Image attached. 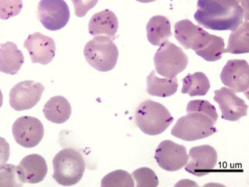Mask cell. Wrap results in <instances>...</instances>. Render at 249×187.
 <instances>
[{"label": "cell", "instance_id": "6da1fadb", "mask_svg": "<svg viewBox=\"0 0 249 187\" xmlns=\"http://www.w3.org/2000/svg\"><path fill=\"white\" fill-rule=\"evenodd\" d=\"M194 15L200 26L213 31H233L243 23L244 10L236 0H198Z\"/></svg>", "mask_w": 249, "mask_h": 187}, {"label": "cell", "instance_id": "7a4b0ae2", "mask_svg": "<svg viewBox=\"0 0 249 187\" xmlns=\"http://www.w3.org/2000/svg\"><path fill=\"white\" fill-rule=\"evenodd\" d=\"M53 179L62 186H73L80 182L86 168L82 154L72 148L63 149L53 160Z\"/></svg>", "mask_w": 249, "mask_h": 187}, {"label": "cell", "instance_id": "3957f363", "mask_svg": "<svg viewBox=\"0 0 249 187\" xmlns=\"http://www.w3.org/2000/svg\"><path fill=\"white\" fill-rule=\"evenodd\" d=\"M135 117L137 126L148 135H160L174 121V117L163 104L152 100H145L138 106Z\"/></svg>", "mask_w": 249, "mask_h": 187}, {"label": "cell", "instance_id": "277c9868", "mask_svg": "<svg viewBox=\"0 0 249 187\" xmlns=\"http://www.w3.org/2000/svg\"><path fill=\"white\" fill-rule=\"evenodd\" d=\"M84 55L88 63L101 72L114 69L119 58V50L111 38L96 36L85 45Z\"/></svg>", "mask_w": 249, "mask_h": 187}, {"label": "cell", "instance_id": "5b68a950", "mask_svg": "<svg viewBox=\"0 0 249 187\" xmlns=\"http://www.w3.org/2000/svg\"><path fill=\"white\" fill-rule=\"evenodd\" d=\"M212 120L206 114L190 112L179 118L172 129V135L186 141L207 138L216 132Z\"/></svg>", "mask_w": 249, "mask_h": 187}, {"label": "cell", "instance_id": "8992f818", "mask_svg": "<svg viewBox=\"0 0 249 187\" xmlns=\"http://www.w3.org/2000/svg\"><path fill=\"white\" fill-rule=\"evenodd\" d=\"M189 60L182 48L166 40L160 45L154 56L158 74L169 79L176 77L188 66Z\"/></svg>", "mask_w": 249, "mask_h": 187}, {"label": "cell", "instance_id": "52a82bcc", "mask_svg": "<svg viewBox=\"0 0 249 187\" xmlns=\"http://www.w3.org/2000/svg\"><path fill=\"white\" fill-rule=\"evenodd\" d=\"M37 10L39 21L48 30H60L70 19V10L64 0H41Z\"/></svg>", "mask_w": 249, "mask_h": 187}, {"label": "cell", "instance_id": "ba28073f", "mask_svg": "<svg viewBox=\"0 0 249 187\" xmlns=\"http://www.w3.org/2000/svg\"><path fill=\"white\" fill-rule=\"evenodd\" d=\"M45 89L40 82L32 80L19 82L10 91V106L18 112L31 110L39 102Z\"/></svg>", "mask_w": 249, "mask_h": 187}, {"label": "cell", "instance_id": "9c48e42d", "mask_svg": "<svg viewBox=\"0 0 249 187\" xmlns=\"http://www.w3.org/2000/svg\"><path fill=\"white\" fill-rule=\"evenodd\" d=\"M154 157L162 169L169 172L180 170L188 160L186 148L170 140H165L159 144L155 151Z\"/></svg>", "mask_w": 249, "mask_h": 187}, {"label": "cell", "instance_id": "30bf717a", "mask_svg": "<svg viewBox=\"0 0 249 187\" xmlns=\"http://www.w3.org/2000/svg\"><path fill=\"white\" fill-rule=\"evenodd\" d=\"M44 134L43 124L35 117H20L13 125V135L16 143L24 148L36 147L42 141Z\"/></svg>", "mask_w": 249, "mask_h": 187}, {"label": "cell", "instance_id": "8fae6325", "mask_svg": "<svg viewBox=\"0 0 249 187\" xmlns=\"http://www.w3.org/2000/svg\"><path fill=\"white\" fill-rule=\"evenodd\" d=\"M217 159V152L212 146L193 147L190 150L185 170L198 177L206 176L213 171Z\"/></svg>", "mask_w": 249, "mask_h": 187}, {"label": "cell", "instance_id": "7c38bea8", "mask_svg": "<svg viewBox=\"0 0 249 187\" xmlns=\"http://www.w3.org/2000/svg\"><path fill=\"white\" fill-rule=\"evenodd\" d=\"M212 35L188 19L178 21L175 25L177 40L185 49L194 50L195 52L201 50L209 42Z\"/></svg>", "mask_w": 249, "mask_h": 187}, {"label": "cell", "instance_id": "4fadbf2b", "mask_svg": "<svg viewBox=\"0 0 249 187\" xmlns=\"http://www.w3.org/2000/svg\"><path fill=\"white\" fill-rule=\"evenodd\" d=\"M213 100L219 104L224 120L238 121L247 115L248 105L244 100L237 96L233 90L222 88L215 91Z\"/></svg>", "mask_w": 249, "mask_h": 187}, {"label": "cell", "instance_id": "5bb4252c", "mask_svg": "<svg viewBox=\"0 0 249 187\" xmlns=\"http://www.w3.org/2000/svg\"><path fill=\"white\" fill-rule=\"evenodd\" d=\"M222 83L235 93H245L249 88V66L245 60H229L220 74Z\"/></svg>", "mask_w": 249, "mask_h": 187}, {"label": "cell", "instance_id": "9a60e30c", "mask_svg": "<svg viewBox=\"0 0 249 187\" xmlns=\"http://www.w3.org/2000/svg\"><path fill=\"white\" fill-rule=\"evenodd\" d=\"M24 48L30 55L33 63L48 65L53 61L56 52L54 39L39 32H35L25 40Z\"/></svg>", "mask_w": 249, "mask_h": 187}, {"label": "cell", "instance_id": "2e32d148", "mask_svg": "<svg viewBox=\"0 0 249 187\" xmlns=\"http://www.w3.org/2000/svg\"><path fill=\"white\" fill-rule=\"evenodd\" d=\"M19 178L23 184H38L43 182L48 173L46 160L39 154L25 157L17 166Z\"/></svg>", "mask_w": 249, "mask_h": 187}, {"label": "cell", "instance_id": "e0dca14e", "mask_svg": "<svg viewBox=\"0 0 249 187\" xmlns=\"http://www.w3.org/2000/svg\"><path fill=\"white\" fill-rule=\"evenodd\" d=\"M119 29V20L116 14L110 10H105L94 15L88 25L92 36H106L113 38Z\"/></svg>", "mask_w": 249, "mask_h": 187}, {"label": "cell", "instance_id": "ac0fdd59", "mask_svg": "<svg viewBox=\"0 0 249 187\" xmlns=\"http://www.w3.org/2000/svg\"><path fill=\"white\" fill-rule=\"evenodd\" d=\"M24 61V56L16 44L7 42L0 45V72L7 75H16Z\"/></svg>", "mask_w": 249, "mask_h": 187}, {"label": "cell", "instance_id": "d6986e66", "mask_svg": "<svg viewBox=\"0 0 249 187\" xmlns=\"http://www.w3.org/2000/svg\"><path fill=\"white\" fill-rule=\"evenodd\" d=\"M71 112L70 103L60 95L50 98L43 108L45 118L55 124L66 123L70 118Z\"/></svg>", "mask_w": 249, "mask_h": 187}, {"label": "cell", "instance_id": "ffe728a7", "mask_svg": "<svg viewBox=\"0 0 249 187\" xmlns=\"http://www.w3.org/2000/svg\"><path fill=\"white\" fill-rule=\"evenodd\" d=\"M147 37L151 45L160 46L172 36L171 23L163 16L152 17L146 26Z\"/></svg>", "mask_w": 249, "mask_h": 187}, {"label": "cell", "instance_id": "44dd1931", "mask_svg": "<svg viewBox=\"0 0 249 187\" xmlns=\"http://www.w3.org/2000/svg\"><path fill=\"white\" fill-rule=\"evenodd\" d=\"M178 89V78H159L153 70L147 77V91L153 96L167 98L176 94Z\"/></svg>", "mask_w": 249, "mask_h": 187}, {"label": "cell", "instance_id": "7402d4cb", "mask_svg": "<svg viewBox=\"0 0 249 187\" xmlns=\"http://www.w3.org/2000/svg\"><path fill=\"white\" fill-rule=\"evenodd\" d=\"M249 52V23L245 20L235 30L232 31L225 54H244Z\"/></svg>", "mask_w": 249, "mask_h": 187}, {"label": "cell", "instance_id": "603a6c76", "mask_svg": "<svg viewBox=\"0 0 249 187\" xmlns=\"http://www.w3.org/2000/svg\"><path fill=\"white\" fill-rule=\"evenodd\" d=\"M182 81V94H188L191 97L206 95L211 88L209 79L203 72L188 74Z\"/></svg>", "mask_w": 249, "mask_h": 187}, {"label": "cell", "instance_id": "cb8c5ba5", "mask_svg": "<svg viewBox=\"0 0 249 187\" xmlns=\"http://www.w3.org/2000/svg\"><path fill=\"white\" fill-rule=\"evenodd\" d=\"M196 54L206 61H219L225 54V41L223 38L212 35L209 42Z\"/></svg>", "mask_w": 249, "mask_h": 187}, {"label": "cell", "instance_id": "d4e9b609", "mask_svg": "<svg viewBox=\"0 0 249 187\" xmlns=\"http://www.w3.org/2000/svg\"><path fill=\"white\" fill-rule=\"evenodd\" d=\"M101 187H135L132 175L123 170H117L106 175L101 181Z\"/></svg>", "mask_w": 249, "mask_h": 187}, {"label": "cell", "instance_id": "484cf974", "mask_svg": "<svg viewBox=\"0 0 249 187\" xmlns=\"http://www.w3.org/2000/svg\"><path fill=\"white\" fill-rule=\"evenodd\" d=\"M17 166L4 164L0 166V187H22Z\"/></svg>", "mask_w": 249, "mask_h": 187}, {"label": "cell", "instance_id": "4316f807", "mask_svg": "<svg viewBox=\"0 0 249 187\" xmlns=\"http://www.w3.org/2000/svg\"><path fill=\"white\" fill-rule=\"evenodd\" d=\"M186 111L188 113L200 112L206 114L212 120L214 125L216 124L219 117L214 106L204 100H194L190 101L187 106Z\"/></svg>", "mask_w": 249, "mask_h": 187}, {"label": "cell", "instance_id": "83f0119b", "mask_svg": "<svg viewBox=\"0 0 249 187\" xmlns=\"http://www.w3.org/2000/svg\"><path fill=\"white\" fill-rule=\"evenodd\" d=\"M132 177L137 182V187L159 186V181L155 172L149 168H141L132 172Z\"/></svg>", "mask_w": 249, "mask_h": 187}, {"label": "cell", "instance_id": "f1b7e54d", "mask_svg": "<svg viewBox=\"0 0 249 187\" xmlns=\"http://www.w3.org/2000/svg\"><path fill=\"white\" fill-rule=\"evenodd\" d=\"M23 7L22 0H0V19L7 20L18 16Z\"/></svg>", "mask_w": 249, "mask_h": 187}, {"label": "cell", "instance_id": "f546056e", "mask_svg": "<svg viewBox=\"0 0 249 187\" xmlns=\"http://www.w3.org/2000/svg\"><path fill=\"white\" fill-rule=\"evenodd\" d=\"M75 9V15L77 17L82 18L87 13L95 7L99 0H71Z\"/></svg>", "mask_w": 249, "mask_h": 187}, {"label": "cell", "instance_id": "4dcf8cb0", "mask_svg": "<svg viewBox=\"0 0 249 187\" xmlns=\"http://www.w3.org/2000/svg\"><path fill=\"white\" fill-rule=\"evenodd\" d=\"M10 149L8 142L0 137V166L6 164L10 158Z\"/></svg>", "mask_w": 249, "mask_h": 187}, {"label": "cell", "instance_id": "1f68e13d", "mask_svg": "<svg viewBox=\"0 0 249 187\" xmlns=\"http://www.w3.org/2000/svg\"><path fill=\"white\" fill-rule=\"evenodd\" d=\"M136 1L141 3H150L153 2V1H156V0H136Z\"/></svg>", "mask_w": 249, "mask_h": 187}, {"label": "cell", "instance_id": "d6a6232c", "mask_svg": "<svg viewBox=\"0 0 249 187\" xmlns=\"http://www.w3.org/2000/svg\"><path fill=\"white\" fill-rule=\"evenodd\" d=\"M3 104V95L2 93H1V89H0V108H1V106H2Z\"/></svg>", "mask_w": 249, "mask_h": 187}, {"label": "cell", "instance_id": "836d02e7", "mask_svg": "<svg viewBox=\"0 0 249 187\" xmlns=\"http://www.w3.org/2000/svg\"><path fill=\"white\" fill-rule=\"evenodd\" d=\"M237 1H238V2H240V1H241V0H236Z\"/></svg>", "mask_w": 249, "mask_h": 187}]
</instances>
